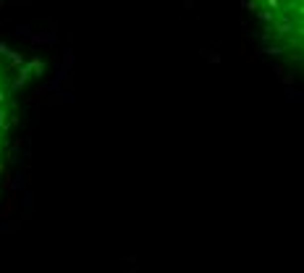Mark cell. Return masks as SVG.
I'll return each instance as SVG.
<instances>
[{
	"instance_id": "obj_2",
	"label": "cell",
	"mask_w": 304,
	"mask_h": 273,
	"mask_svg": "<svg viewBox=\"0 0 304 273\" xmlns=\"http://www.w3.org/2000/svg\"><path fill=\"white\" fill-rule=\"evenodd\" d=\"M18 63L16 58L0 45V174H3V163L8 158L11 147V134L16 124V108H18Z\"/></svg>"
},
{
	"instance_id": "obj_1",
	"label": "cell",
	"mask_w": 304,
	"mask_h": 273,
	"mask_svg": "<svg viewBox=\"0 0 304 273\" xmlns=\"http://www.w3.org/2000/svg\"><path fill=\"white\" fill-rule=\"evenodd\" d=\"M246 5L273 48L304 68V0H246Z\"/></svg>"
}]
</instances>
